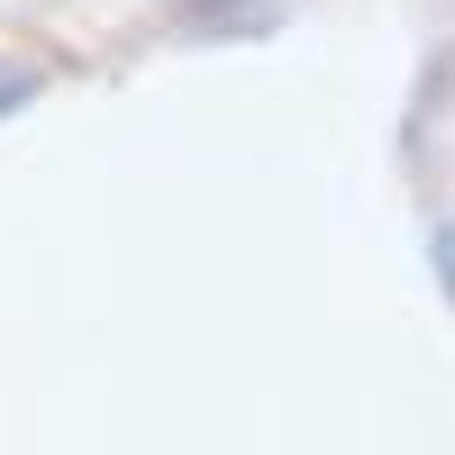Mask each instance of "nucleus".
Here are the masks:
<instances>
[{
  "instance_id": "nucleus-1",
  "label": "nucleus",
  "mask_w": 455,
  "mask_h": 455,
  "mask_svg": "<svg viewBox=\"0 0 455 455\" xmlns=\"http://www.w3.org/2000/svg\"><path fill=\"white\" fill-rule=\"evenodd\" d=\"M182 19L210 36H246V28H274V0H182Z\"/></svg>"
},
{
  "instance_id": "nucleus-2",
  "label": "nucleus",
  "mask_w": 455,
  "mask_h": 455,
  "mask_svg": "<svg viewBox=\"0 0 455 455\" xmlns=\"http://www.w3.org/2000/svg\"><path fill=\"white\" fill-rule=\"evenodd\" d=\"M36 100V73H0V119H10V109H28Z\"/></svg>"
}]
</instances>
